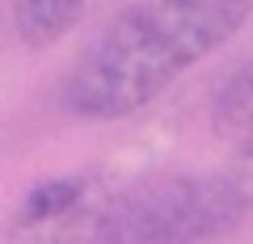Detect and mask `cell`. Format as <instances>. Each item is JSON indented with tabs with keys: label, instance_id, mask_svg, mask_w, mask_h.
I'll return each instance as SVG.
<instances>
[{
	"label": "cell",
	"instance_id": "6da1fadb",
	"mask_svg": "<svg viewBox=\"0 0 253 244\" xmlns=\"http://www.w3.org/2000/svg\"><path fill=\"white\" fill-rule=\"evenodd\" d=\"M253 0H144L114 17L63 76V105L84 122H118L215 55L249 21Z\"/></svg>",
	"mask_w": 253,
	"mask_h": 244
},
{
	"label": "cell",
	"instance_id": "7a4b0ae2",
	"mask_svg": "<svg viewBox=\"0 0 253 244\" xmlns=\"http://www.w3.org/2000/svg\"><path fill=\"white\" fill-rule=\"evenodd\" d=\"M253 198L232 173H156L118 190L93 215V240L110 244H190L236 232Z\"/></svg>",
	"mask_w": 253,
	"mask_h": 244
},
{
	"label": "cell",
	"instance_id": "3957f363",
	"mask_svg": "<svg viewBox=\"0 0 253 244\" xmlns=\"http://www.w3.org/2000/svg\"><path fill=\"white\" fill-rule=\"evenodd\" d=\"M93 9H97V0H9L13 34L34 51L63 42Z\"/></svg>",
	"mask_w": 253,
	"mask_h": 244
},
{
	"label": "cell",
	"instance_id": "277c9868",
	"mask_svg": "<svg viewBox=\"0 0 253 244\" xmlns=\"http://www.w3.org/2000/svg\"><path fill=\"white\" fill-rule=\"evenodd\" d=\"M89 185H93V177H84V173L51 177V181H42V185H34V190L21 198V207H17V227H51V223H59V219L76 215L81 202L89 198Z\"/></svg>",
	"mask_w": 253,
	"mask_h": 244
},
{
	"label": "cell",
	"instance_id": "5b68a950",
	"mask_svg": "<svg viewBox=\"0 0 253 244\" xmlns=\"http://www.w3.org/2000/svg\"><path fill=\"white\" fill-rule=\"evenodd\" d=\"M211 131L219 139H245L253 131V59L236 64L219 80L211 101Z\"/></svg>",
	"mask_w": 253,
	"mask_h": 244
},
{
	"label": "cell",
	"instance_id": "8992f818",
	"mask_svg": "<svg viewBox=\"0 0 253 244\" xmlns=\"http://www.w3.org/2000/svg\"><path fill=\"white\" fill-rule=\"evenodd\" d=\"M232 177L245 185V194L253 198V131L241 139V152H236V169H232Z\"/></svg>",
	"mask_w": 253,
	"mask_h": 244
}]
</instances>
